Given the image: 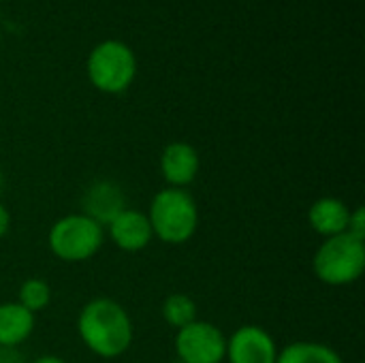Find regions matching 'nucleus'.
Segmentation results:
<instances>
[{
  "label": "nucleus",
  "instance_id": "nucleus-9",
  "mask_svg": "<svg viewBox=\"0 0 365 363\" xmlns=\"http://www.w3.org/2000/svg\"><path fill=\"white\" fill-rule=\"evenodd\" d=\"M81 214L96 220L101 227H107L120 212L126 210V195L122 186L113 180L92 182L81 197Z\"/></svg>",
  "mask_w": 365,
  "mask_h": 363
},
{
  "label": "nucleus",
  "instance_id": "nucleus-17",
  "mask_svg": "<svg viewBox=\"0 0 365 363\" xmlns=\"http://www.w3.org/2000/svg\"><path fill=\"white\" fill-rule=\"evenodd\" d=\"M9 229H11V214H9L6 205L0 201V240L6 237Z\"/></svg>",
  "mask_w": 365,
  "mask_h": 363
},
{
  "label": "nucleus",
  "instance_id": "nucleus-6",
  "mask_svg": "<svg viewBox=\"0 0 365 363\" xmlns=\"http://www.w3.org/2000/svg\"><path fill=\"white\" fill-rule=\"evenodd\" d=\"M175 353L182 363H225L227 336L210 321H192L178 329Z\"/></svg>",
  "mask_w": 365,
  "mask_h": 363
},
{
  "label": "nucleus",
  "instance_id": "nucleus-11",
  "mask_svg": "<svg viewBox=\"0 0 365 363\" xmlns=\"http://www.w3.org/2000/svg\"><path fill=\"white\" fill-rule=\"evenodd\" d=\"M351 208L338 197H321L308 210V225L321 237H334L349 231Z\"/></svg>",
  "mask_w": 365,
  "mask_h": 363
},
{
  "label": "nucleus",
  "instance_id": "nucleus-1",
  "mask_svg": "<svg viewBox=\"0 0 365 363\" xmlns=\"http://www.w3.org/2000/svg\"><path fill=\"white\" fill-rule=\"evenodd\" d=\"M77 334L83 347L101 359L122 357L135 338L130 315L109 297H94L79 310Z\"/></svg>",
  "mask_w": 365,
  "mask_h": 363
},
{
  "label": "nucleus",
  "instance_id": "nucleus-2",
  "mask_svg": "<svg viewBox=\"0 0 365 363\" xmlns=\"http://www.w3.org/2000/svg\"><path fill=\"white\" fill-rule=\"evenodd\" d=\"M148 220L154 237L169 246H182L192 240L199 229V208L186 188L158 190L148 210Z\"/></svg>",
  "mask_w": 365,
  "mask_h": 363
},
{
  "label": "nucleus",
  "instance_id": "nucleus-3",
  "mask_svg": "<svg viewBox=\"0 0 365 363\" xmlns=\"http://www.w3.org/2000/svg\"><path fill=\"white\" fill-rule=\"evenodd\" d=\"M365 270V240L340 233L323 240L312 259L314 276L327 287H349Z\"/></svg>",
  "mask_w": 365,
  "mask_h": 363
},
{
  "label": "nucleus",
  "instance_id": "nucleus-8",
  "mask_svg": "<svg viewBox=\"0 0 365 363\" xmlns=\"http://www.w3.org/2000/svg\"><path fill=\"white\" fill-rule=\"evenodd\" d=\"M201 169V158L195 145L186 141H173L165 145L160 154V175L169 188H188Z\"/></svg>",
  "mask_w": 365,
  "mask_h": 363
},
{
  "label": "nucleus",
  "instance_id": "nucleus-12",
  "mask_svg": "<svg viewBox=\"0 0 365 363\" xmlns=\"http://www.w3.org/2000/svg\"><path fill=\"white\" fill-rule=\"evenodd\" d=\"M36 325V315L26 310L19 302L0 304V349H17L24 344Z\"/></svg>",
  "mask_w": 365,
  "mask_h": 363
},
{
  "label": "nucleus",
  "instance_id": "nucleus-5",
  "mask_svg": "<svg viewBox=\"0 0 365 363\" xmlns=\"http://www.w3.org/2000/svg\"><path fill=\"white\" fill-rule=\"evenodd\" d=\"M135 56L120 41L101 43L88 60V77L101 90L109 94L124 92L135 79Z\"/></svg>",
  "mask_w": 365,
  "mask_h": 363
},
{
  "label": "nucleus",
  "instance_id": "nucleus-10",
  "mask_svg": "<svg viewBox=\"0 0 365 363\" xmlns=\"http://www.w3.org/2000/svg\"><path fill=\"white\" fill-rule=\"evenodd\" d=\"M105 229L113 246L124 252H141L143 248L150 246L154 237L148 216L133 208H126L124 212H120Z\"/></svg>",
  "mask_w": 365,
  "mask_h": 363
},
{
  "label": "nucleus",
  "instance_id": "nucleus-7",
  "mask_svg": "<svg viewBox=\"0 0 365 363\" xmlns=\"http://www.w3.org/2000/svg\"><path fill=\"white\" fill-rule=\"evenodd\" d=\"M278 344L272 334L259 325H242L227 338L229 363H276Z\"/></svg>",
  "mask_w": 365,
  "mask_h": 363
},
{
  "label": "nucleus",
  "instance_id": "nucleus-18",
  "mask_svg": "<svg viewBox=\"0 0 365 363\" xmlns=\"http://www.w3.org/2000/svg\"><path fill=\"white\" fill-rule=\"evenodd\" d=\"M32 363H66L62 357H58V355H41V357H36Z\"/></svg>",
  "mask_w": 365,
  "mask_h": 363
},
{
  "label": "nucleus",
  "instance_id": "nucleus-16",
  "mask_svg": "<svg viewBox=\"0 0 365 363\" xmlns=\"http://www.w3.org/2000/svg\"><path fill=\"white\" fill-rule=\"evenodd\" d=\"M346 233H351V235H355V237H361V240H365V212L361 205H359V208H355V210H351L349 231H346Z\"/></svg>",
  "mask_w": 365,
  "mask_h": 363
},
{
  "label": "nucleus",
  "instance_id": "nucleus-19",
  "mask_svg": "<svg viewBox=\"0 0 365 363\" xmlns=\"http://www.w3.org/2000/svg\"><path fill=\"white\" fill-rule=\"evenodd\" d=\"M2 184H4V178H2V171H0V193H2Z\"/></svg>",
  "mask_w": 365,
  "mask_h": 363
},
{
  "label": "nucleus",
  "instance_id": "nucleus-4",
  "mask_svg": "<svg viewBox=\"0 0 365 363\" xmlns=\"http://www.w3.org/2000/svg\"><path fill=\"white\" fill-rule=\"evenodd\" d=\"M103 244L105 227L81 212L58 218L47 233V246L62 263H86L98 255Z\"/></svg>",
  "mask_w": 365,
  "mask_h": 363
},
{
  "label": "nucleus",
  "instance_id": "nucleus-13",
  "mask_svg": "<svg viewBox=\"0 0 365 363\" xmlns=\"http://www.w3.org/2000/svg\"><path fill=\"white\" fill-rule=\"evenodd\" d=\"M276 363H344L342 357L323 342H291L282 351H278Z\"/></svg>",
  "mask_w": 365,
  "mask_h": 363
},
{
  "label": "nucleus",
  "instance_id": "nucleus-15",
  "mask_svg": "<svg viewBox=\"0 0 365 363\" xmlns=\"http://www.w3.org/2000/svg\"><path fill=\"white\" fill-rule=\"evenodd\" d=\"M15 302H19L32 315H38L51 304V287L43 278H28L21 282Z\"/></svg>",
  "mask_w": 365,
  "mask_h": 363
},
{
  "label": "nucleus",
  "instance_id": "nucleus-14",
  "mask_svg": "<svg viewBox=\"0 0 365 363\" xmlns=\"http://www.w3.org/2000/svg\"><path fill=\"white\" fill-rule=\"evenodd\" d=\"M160 315H163L165 323L178 332V329L190 325L192 321H197V304L186 293H171L163 302Z\"/></svg>",
  "mask_w": 365,
  "mask_h": 363
}]
</instances>
